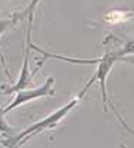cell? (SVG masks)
<instances>
[{
	"instance_id": "30bf717a",
	"label": "cell",
	"mask_w": 134,
	"mask_h": 148,
	"mask_svg": "<svg viewBox=\"0 0 134 148\" xmlns=\"http://www.w3.org/2000/svg\"><path fill=\"white\" fill-rule=\"evenodd\" d=\"M121 62H128V63H130V64H134V55H126L124 56V58L120 59Z\"/></svg>"
},
{
	"instance_id": "ba28073f",
	"label": "cell",
	"mask_w": 134,
	"mask_h": 148,
	"mask_svg": "<svg viewBox=\"0 0 134 148\" xmlns=\"http://www.w3.org/2000/svg\"><path fill=\"white\" fill-rule=\"evenodd\" d=\"M4 113H3V110L0 109V131L1 132H4V134H7V135H9L12 132V129L9 127V125L6 122V119H4Z\"/></svg>"
},
{
	"instance_id": "8fae6325",
	"label": "cell",
	"mask_w": 134,
	"mask_h": 148,
	"mask_svg": "<svg viewBox=\"0 0 134 148\" xmlns=\"http://www.w3.org/2000/svg\"><path fill=\"white\" fill-rule=\"evenodd\" d=\"M121 148H126V145L125 144H121Z\"/></svg>"
},
{
	"instance_id": "8992f818",
	"label": "cell",
	"mask_w": 134,
	"mask_h": 148,
	"mask_svg": "<svg viewBox=\"0 0 134 148\" xmlns=\"http://www.w3.org/2000/svg\"><path fill=\"white\" fill-rule=\"evenodd\" d=\"M116 55H117L118 60L126 55H134V39H128L124 42V46L120 50H116Z\"/></svg>"
},
{
	"instance_id": "5b68a950",
	"label": "cell",
	"mask_w": 134,
	"mask_h": 148,
	"mask_svg": "<svg viewBox=\"0 0 134 148\" xmlns=\"http://www.w3.org/2000/svg\"><path fill=\"white\" fill-rule=\"evenodd\" d=\"M13 23H16V18H15V17L13 18H0V38H1V36L4 34V32H6ZM0 63H1V66H3L4 70H6L7 76L9 77L8 68H7V64H6V59H4L3 53H1V46H0Z\"/></svg>"
},
{
	"instance_id": "7a4b0ae2",
	"label": "cell",
	"mask_w": 134,
	"mask_h": 148,
	"mask_svg": "<svg viewBox=\"0 0 134 148\" xmlns=\"http://www.w3.org/2000/svg\"><path fill=\"white\" fill-rule=\"evenodd\" d=\"M118 60L117 55H116V50L111 51V53H104V55L100 58L99 63L96 64V72L92 76V79L84 85V88L79 92L78 97L83 98V96L86 95V92L88 90V88L92 85L95 81H99L100 84V89H101V97H103V103H104V110H106V103H109V106L112 105V102L108 100V92H106V77H108L109 72H111L112 67L116 62Z\"/></svg>"
},
{
	"instance_id": "9c48e42d",
	"label": "cell",
	"mask_w": 134,
	"mask_h": 148,
	"mask_svg": "<svg viewBox=\"0 0 134 148\" xmlns=\"http://www.w3.org/2000/svg\"><path fill=\"white\" fill-rule=\"evenodd\" d=\"M111 109H112V112L115 113L116 118H117V119H118V121H120V123H121V125H122V126H124V127H125V129H126V130H128V131H129V132H130V134H131V135H133V136H134V130H133V129H131L130 126H129V125H128V123H126V121H125V119H124V118H122V117H121V115H120V114H118V112H117V110H116V108H115V106H113V105H111Z\"/></svg>"
},
{
	"instance_id": "52a82bcc",
	"label": "cell",
	"mask_w": 134,
	"mask_h": 148,
	"mask_svg": "<svg viewBox=\"0 0 134 148\" xmlns=\"http://www.w3.org/2000/svg\"><path fill=\"white\" fill-rule=\"evenodd\" d=\"M39 3V0H32L30 1V4H29L28 7H26V9L24 12H21L20 14H15V18H16V21L17 20H20V18H22V17H28L29 16V21L32 23V17H33V12H34V8L37 7V4Z\"/></svg>"
},
{
	"instance_id": "277c9868",
	"label": "cell",
	"mask_w": 134,
	"mask_h": 148,
	"mask_svg": "<svg viewBox=\"0 0 134 148\" xmlns=\"http://www.w3.org/2000/svg\"><path fill=\"white\" fill-rule=\"evenodd\" d=\"M30 45L26 41V49H25V55H24V60H22V67H21V71H20V77L17 80L16 84H13L12 87L7 88L4 90V95H11V93H16L19 90H22V89H26L28 87L32 85V77L34 76V73H30L29 72V54H30Z\"/></svg>"
},
{
	"instance_id": "3957f363",
	"label": "cell",
	"mask_w": 134,
	"mask_h": 148,
	"mask_svg": "<svg viewBox=\"0 0 134 148\" xmlns=\"http://www.w3.org/2000/svg\"><path fill=\"white\" fill-rule=\"evenodd\" d=\"M55 90H54V77H48L45 84L42 87H38V88H33V89H22V90H19L16 92V96L15 98L12 100V102L9 103L7 108L3 109V113L7 114V113L12 112L13 109L16 108L21 106L22 103H26L29 101H33V100H37V98H42V97H48V96H54Z\"/></svg>"
},
{
	"instance_id": "6da1fadb",
	"label": "cell",
	"mask_w": 134,
	"mask_h": 148,
	"mask_svg": "<svg viewBox=\"0 0 134 148\" xmlns=\"http://www.w3.org/2000/svg\"><path fill=\"white\" fill-rule=\"evenodd\" d=\"M78 101H79V97L73 98L70 102H67L64 106L61 108V109L55 110V112H54L53 114H50L49 117L44 118V119H41L39 122L32 125L30 127H28L26 130H24L22 132H20L17 136H9L8 142H1V143H3L4 145H7V147H9V148H19L20 145L24 144L28 139H30L33 135L45 131V130L54 129V127H55V126L76 106Z\"/></svg>"
}]
</instances>
